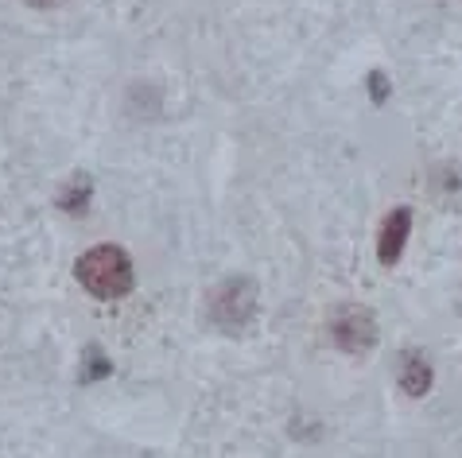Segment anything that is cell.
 <instances>
[{"mask_svg":"<svg viewBox=\"0 0 462 458\" xmlns=\"http://www.w3.org/2000/svg\"><path fill=\"white\" fill-rule=\"evenodd\" d=\"M74 276H79V284L94 299H121L136 284L133 257H128L121 245H94V249H86L79 257V264H74Z\"/></svg>","mask_w":462,"mask_h":458,"instance_id":"obj_1","label":"cell"},{"mask_svg":"<svg viewBox=\"0 0 462 458\" xmlns=\"http://www.w3.org/2000/svg\"><path fill=\"white\" fill-rule=\"evenodd\" d=\"M210 319L226 334H241L256 319V284L245 276L226 279L222 288L210 296Z\"/></svg>","mask_w":462,"mask_h":458,"instance_id":"obj_2","label":"cell"},{"mask_svg":"<svg viewBox=\"0 0 462 458\" xmlns=\"http://www.w3.org/2000/svg\"><path fill=\"white\" fill-rule=\"evenodd\" d=\"M408 237H412V210L408 206H396L389 218L381 222V234H377V261L381 264H396L401 261V252L408 245Z\"/></svg>","mask_w":462,"mask_h":458,"instance_id":"obj_3","label":"cell"},{"mask_svg":"<svg viewBox=\"0 0 462 458\" xmlns=\"http://www.w3.org/2000/svg\"><path fill=\"white\" fill-rule=\"evenodd\" d=\"M374 319H369L365 311H346L335 319V342H338V350L346 353H365L369 346H374Z\"/></svg>","mask_w":462,"mask_h":458,"instance_id":"obj_4","label":"cell"},{"mask_svg":"<svg viewBox=\"0 0 462 458\" xmlns=\"http://www.w3.org/2000/svg\"><path fill=\"white\" fill-rule=\"evenodd\" d=\"M89 198H94V179H89L86 171L70 175V179H67V187L59 190V206L67 210V214H86Z\"/></svg>","mask_w":462,"mask_h":458,"instance_id":"obj_5","label":"cell"},{"mask_svg":"<svg viewBox=\"0 0 462 458\" xmlns=\"http://www.w3.org/2000/svg\"><path fill=\"white\" fill-rule=\"evenodd\" d=\"M401 389L408 392V397H423V392L431 389V365L423 358H404L401 362Z\"/></svg>","mask_w":462,"mask_h":458,"instance_id":"obj_6","label":"cell"},{"mask_svg":"<svg viewBox=\"0 0 462 458\" xmlns=\"http://www.w3.org/2000/svg\"><path fill=\"white\" fill-rule=\"evenodd\" d=\"M86 373H82V380H86V385H89V380H97V377H109V358H106V353H97V350H89L86 353Z\"/></svg>","mask_w":462,"mask_h":458,"instance_id":"obj_7","label":"cell"},{"mask_svg":"<svg viewBox=\"0 0 462 458\" xmlns=\"http://www.w3.org/2000/svg\"><path fill=\"white\" fill-rule=\"evenodd\" d=\"M369 86H374V101L389 97V82H384V74H369Z\"/></svg>","mask_w":462,"mask_h":458,"instance_id":"obj_8","label":"cell"},{"mask_svg":"<svg viewBox=\"0 0 462 458\" xmlns=\"http://www.w3.org/2000/svg\"><path fill=\"white\" fill-rule=\"evenodd\" d=\"M28 5H32V8H55L59 0H28Z\"/></svg>","mask_w":462,"mask_h":458,"instance_id":"obj_9","label":"cell"}]
</instances>
